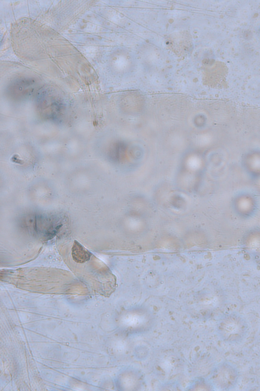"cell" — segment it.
<instances>
[{
	"instance_id": "2",
	"label": "cell",
	"mask_w": 260,
	"mask_h": 391,
	"mask_svg": "<svg viewBox=\"0 0 260 391\" xmlns=\"http://www.w3.org/2000/svg\"><path fill=\"white\" fill-rule=\"evenodd\" d=\"M239 373L237 367L229 361L220 363L213 371L212 380L214 386L220 390H230L238 381Z\"/></svg>"
},
{
	"instance_id": "4",
	"label": "cell",
	"mask_w": 260,
	"mask_h": 391,
	"mask_svg": "<svg viewBox=\"0 0 260 391\" xmlns=\"http://www.w3.org/2000/svg\"><path fill=\"white\" fill-rule=\"evenodd\" d=\"M72 256L75 262L78 263H83L90 260L91 254L80 243L75 240L72 247Z\"/></svg>"
},
{
	"instance_id": "1",
	"label": "cell",
	"mask_w": 260,
	"mask_h": 391,
	"mask_svg": "<svg viewBox=\"0 0 260 391\" xmlns=\"http://www.w3.org/2000/svg\"><path fill=\"white\" fill-rule=\"evenodd\" d=\"M249 326L245 318L240 313L234 312L224 315L217 325L220 338L228 344H238L246 337Z\"/></svg>"
},
{
	"instance_id": "3",
	"label": "cell",
	"mask_w": 260,
	"mask_h": 391,
	"mask_svg": "<svg viewBox=\"0 0 260 391\" xmlns=\"http://www.w3.org/2000/svg\"><path fill=\"white\" fill-rule=\"evenodd\" d=\"M32 220L34 233L46 240L53 237L62 226L60 217L56 215H38Z\"/></svg>"
}]
</instances>
